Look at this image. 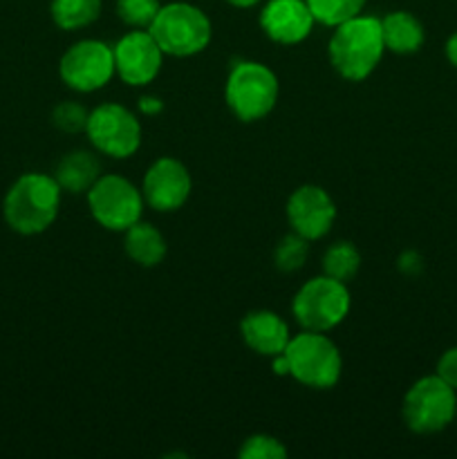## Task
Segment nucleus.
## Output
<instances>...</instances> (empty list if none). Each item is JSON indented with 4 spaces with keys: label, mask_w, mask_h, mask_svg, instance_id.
Listing matches in <instances>:
<instances>
[{
    "label": "nucleus",
    "mask_w": 457,
    "mask_h": 459,
    "mask_svg": "<svg viewBox=\"0 0 457 459\" xmlns=\"http://www.w3.org/2000/svg\"><path fill=\"white\" fill-rule=\"evenodd\" d=\"M58 72L67 88L94 92L115 74V54L101 40H81L63 54Z\"/></svg>",
    "instance_id": "nucleus-10"
},
{
    "label": "nucleus",
    "mask_w": 457,
    "mask_h": 459,
    "mask_svg": "<svg viewBox=\"0 0 457 459\" xmlns=\"http://www.w3.org/2000/svg\"><path fill=\"white\" fill-rule=\"evenodd\" d=\"M309 240H305L303 236H298V233H291V236L282 238L280 242H278L276 247V255H273V260H276V267L280 269V272H296V269H300L305 264V260H307V254H309Z\"/></svg>",
    "instance_id": "nucleus-22"
},
{
    "label": "nucleus",
    "mask_w": 457,
    "mask_h": 459,
    "mask_svg": "<svg viewBox=\"0 0 457 459\" xmlns=\"http://www.w3.org/2000/svg\"><path fill=\"white\" fill-rule=\"evenodd\" d=\"M61 206V186L43 173H27L16 179L4 197V220L22 236L45 231L56 220Z\"/></svg>",
    "instance_id": "nucleus-2"
},
{
    "label": "nucleus",
    "mask_w": 457,
    "mask_h": 459,
    "mask_svg": "<svg viewBox=\"0 0 457 459\" xmlns=\"http://www.w3.org/2000/svg\"><path fill=\"white\" fill-rule=\"evenodd\" d=\"M358 267H361V255H358L357 247L349 242H336L325 251V258H323L325 276L336 278L341 282H348L349 278L357 276Z\"/></svg>",
    "instance_id": "nucleus-20"
},
{
    "label": "nucleus",
    "mask_w": 457,
    "mask_h": 459,
    "mask_svg": "<svg viewBox=\"0 0 457 459\" xmlns=\"http://www.w3.org/2000/svg\"><path fill=\"white\" fill-rule=\"evenodd\" d=\"M99 178H101V166L88 151H74L63 157L54 175L61 191L67 193H88Z\"/></svg>",
    "instance_id": "nucleus-16"
},
{
    "label": "nucleus",
    "mask_w": 457,
    "mask_h": 459,
    "mask_svg": "<svg viewBox=\"0 0 457 459\" xmlns=\"http://www.w3.org/2000/svg\"><path fill=\"white\" fill-rule=\"evenodd\" d=\"M309 12L314 13L316 21L323 25H341V22L349 21V18L358 16L366 4V0H305Z\"/></svg>",
    "instance_id": "nucleus-21"
},
{
    "label": "nucleus",
    "mask_w": 457,
    "mask_h": 459,
    "mask_svg": "<svg viewBox=\"0 0 457 459\" xmlns=\"http://www.w3.org/2000/svg\"><path fill=\"white\" fill-rule=\"evenodd\" d=\"M314 13L305 0H269L260 13L264 34L282 45L300 43L314 27Z\"/></svg>",
    "instance_id": "nucleus-14"
},
{
    "label": "nucleus",
    "mask_w": 457,
    "mask_h": 459,
    "mask_svg": "<svg viewBox=\"0 0 457 459\" xmlns=\"http://www.w3.org/2000/svg\"><path fill=\"white\" fill-rule=\"evenodd\" d=\"M278 101V79L267 65L242 61L233 65L227 81V103L242 121H258L273 110Z\"/></svg>",
    "instance_id": "nucleus-4"
},
{
    "label": "nucleus",
    "mask_w": 457,
    "mask_h": 459,
    "mask_svg": "<svg viewBox=\"0 0 457 459\" xmlns=\"http://www.w3.org/2000/svg\"><path fill=\"white\" fill-rule=\"evenodd\" d=\"M115 72L128 85H146L157 76L161 67V48L151 31L134 30L125 34L112 49Z\"/></svg>",
    "instance_id": "nucleus-11"
},
{
    "label": "nucleus",
    "mask_w": 457,
    "mask_h": 459,
    "mask_svg": "<svg viewBox=\"0 0 457 459\" xmlns=\"http://www.w3.org/2000/svg\"><path fill=\"white\" fill-rule=\"evenodd\" d=\"M242 339L254 352L263 357H278L289 345V330L287 323L273 312H251L246 314L240 325Z\"/></svg>",
    "instance_id": "nucleus-15"
},
{
    "label": "nucleus",
    "mask_w": 457,
    "mask_h": 459,
    "mask_svg": "<svg viewBox=\"0 0 457 459\" xmlns=\"http://www.w3.org/2000/svg\"><path fill=\"white\" fill-rule=\"evenodd\" d=\"M101 0H52V18L61 30H79L99 18Z\"/></svg>",
    "instance_id": "nucleus-19"
},
{
    "label": "nucleus",
    "mask_w": 457,
    "mask_h": 459,
    "mask_svg": "<svg viewBox=\"0 0 457 459\" xmlns=\"http://www.w3.org/2000/svg\"><path fill=\"white\" fill-rule=\"evenodd\" d=\"M160 9V0H116V13L130 27H151Z\"/></svg>",
    "instance_id": "nucleus-23"
},
{
    "label": "nucleus",
    "mask_w": 457,
    "mask_h": 459,
    "mask_svg": "<svg viewBox=\"0 0 457 459\" xmlns=\"http://www.w3.org/2000/svg\"><path fill=\"white\" fill-rule=\"evenodd\" d=\"M437 375L457 393V348L446 350L437 361Z\"/></svg>",
    "instance_id": "nucleus-26"
},
{
    "label": "nucleus",
    "mask_w": 457,
    "mask_h": 459,
    "mask_svg": "<svg viewBox=\"0 0 457 459\" xmlns=\"http://www.w3.org/2000/svg\"><path fill=\"white\" fill-rule=\"evenodd\" d=\"M125 254L142 267H157L166 255L164 236L152 224L134 222L125 229Z\"/></svg>",
    "instance_id": "nucleus-18"
},
{
    "label": "nucleus",
    "mask_w": 457,
    "mask_h": 459,
    "mask_svg": "<svg viewBox=\"0 0 457 459\" xmlns=\"http://www.w3.org/2000/svg\"><path fill=\"white\" fill-rule=\"evenodd\" d=\"M148 31L157 40L161 52L173 54V56H193L202 52L211 40L209 18L186 3L161 7Z\"/></svg>",
    "instance_id": "nucleus-3"
},
{
    "label": "nucleus",
    "mask_w": 457,
    "mask_h": 459,
    "mask_svg": "<svg viewBox=\"0 0 457 459\" xmlns=\"http://www.w3.org/2000/svg\"><path fill=\"white\" fill-rule=\"evenodd\" d=\"M227 3L236 4V7H254V4H258L260 0H227Z\"/></svg>",
    "instance_id": "nucleus-30"
},
{
    "label": "nucleus",
    "mask_w": 457,
    "mask_h": 459,
    "mask_svg": "<svg viewBox=\"0 0 457 459\" xmlns=\"http://www.w3.org/2000/svg\"><path fill=\"white\" fill-rule=\"evenodd\" d=\"M85 133L99 152L116 157V160L134 155L142 143V126L137 117L116 103H103L94 108L90 112Z\"/></svg>",
    "instance_id": "nucleus-9"
},
{
    "label": "nucleus",
    "mask_w": 457,
    "mask_h": 459,
    "mask_svg": "<svg viewBox=\"0 0 457 459\" xmlns=\"http://www.w3.org/2000/svg\"><path fill=\"white\" fill-rule=\"evenodd\" d=\"M446 56L453 67H457V31L446 40Z\"/></svg>",
    "instance_id": "nucleus-29"
},
{
    "label": "nucleus",
    "mask_w": 457,
    "mask_h": 459,
    "mask_svg": "<svg viewBox=\"0 0 457 459\" xmlns=\"http://www.w3.org/2000/svg\"><path fill=\"white\" fill-rule=\"evenodd\" d=\"M242 459H285L287 448L272 435H254L240 446Z\"/></svg>",
    "instance_id": "nucleus-25"
},
{
    "label": "nucleus",
    "mask_w": 457,
    "mask_h": 459,
    "mask_svg": "<svg viewBox=\"0 0 457 459\" xmlns=\"http://www.w3.org/2000/svg\"><path fill=\"white\" fill-rule=\"evenodd\" d=\"M191 195V175L182 161L173 157H161L148 169L143 178V197L157 211L179 209Z\"/></svg>",
    "instance_id": "nucleus-13"
},
{
    "label": "nucleus",
    "mask_w": 457,
    "mask_h": 459,
    "mask_svg": "<svg viewBox=\"0 0 457 459\" xmlns=\"http://www.w3.org/2000/svg\"><path fill=\"white\" fill-rule=\"evenodd\" d=\"M139 108H142V112H146V115H157V112H161L164 103L157 97H143L142 101H139Z\"/></svg>",
    "instance_id": "nucleus-28"
},
{
    "label": "nucleus",
    "mask_w": 457,
    "mask_h": 459,
    "mask_svg": "<svg viewBox=\"0 0 457 459\" xmlns=\"http://www.w3.org/2000/svg\"><path fill=\"white\" fill-rule=\"evenodd\" d=\"M455 412L457 393L439 375L417 381L403 399V421L412 433H439L455 420Z\"/></svg>",
    "instance_id": "nucleus-6"
},
{
    "label": "nucleus",
    "mask_w": 457,
    "mask_h": 459,
    "mask_svg": "<svg viewBox=\"0 0 457 459\" xmlns=\"http://www.w3.org/2000/svg\"><path fill=\"white\" fill-rule=\"evenodd\" d=\"M385 49L394 54H415L424 45V25L408 12H394L381 21Z\"/></svg>",
    "instance_id": "nucleus-17"
},
{
    "label": "nucleus",
    "mask_w": 457,
    "mask_h": 459,
    "mask_svg": "<svg viewBox=\"0 0 457 459\" xmlns=\"http://www.w3.org/2000/svg\"><path fill=\"white\" fill-rule=\"evenodd\" d=\"M294 316L307 332H327L339 325L349 312V291L336 278H312L296 294Z\"/></svg>",
    "instance_id": "nucleus-7"
},
{
    "label": "nucleus",
    "mask_w": 457,
    "mask_h": 459,
    "mask_svg": "<svg viewBox=\"0 0 457 459\" xmlns=\"http://www.w3.org/2000/svg\"><path fill=\"white\" fill-rule=\"evenodd\" d=\"M88 204L101 227L125 231L142 218L143 197L128 179L119 175H103L88 191Z\"/></svg>",
    "instance_id": "nucleus-8"
},
{
    "label": "nucleus",
    "mask_w": 457,
    "mask_h": 459,
    "mask_svg": "<svg viewBox=\"0 0 457 459\" xmlns=\"http://www.w3.org/2000/svg\"><path fill=\"white\" fill-rule=\"evenodd\" d=\"M289 375L309 388H332L341 377V352L323 332H307L285 348Z\"/></svg>",
    "instance_id": "nucleus-5"
},
{
    "label": "nucleus",
    "mask_w": 457,
    "mask_h": 459,
    "mask_svg": "<svg viewBox=\"0 0 457 459\" xmlns=\"http://www.w3.org/2000/svg\"><path fill=\"white\" fill-rule=\"evenodd\" d=\"M384 31L381 21L372 16H354L336 25L330 39V61L341 76L361 81L376 67L384 56Z\"/></svg>",
    "instance_id": "nucleus-1"
},
{
    "label": "nucleus",
    "mask_w": 457,
    "mask_h": 459,
    "mask_svg": "<svg viewBox=\"0 0 457 459\" xmlns=\"http://www.w3.org/2000/svg\"><path fill=\"white\" fill-rule=\"evenodd\" d=\"M287 218L294 233L305 240H318L332 229L336 206L321 186H300L287 202Z\"/></svg>",
    "instance_id": "nucleus-12"
},
{
    "label": "nucleus",
    "mask_w": 457,
    "mask_h": 459,
    "mask_svg": "<svg viewBox=\"0 0 457 459\" xmlns=\"http://www.w3.org/2000/svg\"><path fill=\"white\" fill-rule=\"evenodd\" d=\"M90 112L76 101H63L54 108L52 124L63 133H81L88 128Z\"/></svg>",
    "instance_id": "nucleus-24"
},
{
    "label": "nucleus",
    "mask_w": 457,
    "mask_h": 459,
    "mask_svg": "<svg viewBox=\"0 0 457 459\" xmlns=\"http://www.w3.org/2000/svg\"><path fill=\"white\" fill-rule=\"evenodd\" d=\"M455 420H457V412H455Z\"/></svg>",
    "instance_id": "nucleus-31"
},
{
    "label": "nucleus",
    "mask_w": 457,
    "mask_h": 459,
    "mask_svg": "<svg viewBox=\"0 0 457 459\" xmlns=\"http://www.w3.org/2000/svg\"><path fill=\"white\" fill-rule=\"evenodd\" d=\"M421 258L415 254V251H408V254H403L401 258H399V269H401L403 273H408V276H415V273L421 272Z\"/></svg>",
    "instance_id": "nucleus-27"
}]
</instances>
